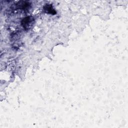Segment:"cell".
I'll return each instance as SVG.
<instances>
[{"instance_id":"obj_1","label":"cell","mask_w":128,"mask_h":128,"mask_svg":"<svg viewBox=\"0 0 128 128\" xmlns=\"http://www.w3.org/2000/svg\"><path fill=\"white\" fill-rule=\"evenodd\" d=\"M32 20V18L30 16H27L24 18L22 21V25L24 30H28Z\"/></svg>"},{"instance_id":"obj_2","label":"cell","mask_w":128,"mask_h":128,"mask_svg":"<svg viewBox=\"0 0 128 128\" xmlns=\"http://www.w3.org/2000/svg\"><path fill=\"white\" fill-rule=\"evenodd\" d=\"M44 11V12L51 14H56V11L54 10L52 4H46L43 8Z\"/></svg>"}]
</instances>
